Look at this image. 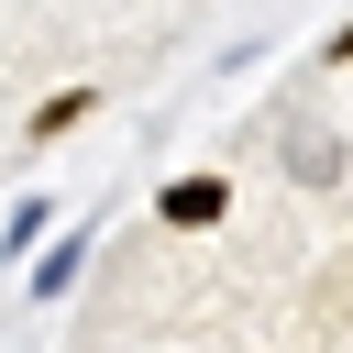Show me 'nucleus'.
Returning a JSON list of instances; mask_svg holds the SVG:
<instances>
[{
  "mask_svg": "<svg viewBox=\"0 0 353 353\" xmlns=\"http://www.w3.org/2000/svg\"><path fill=\"white\" fill-rule=\"evenodd\" d=\"M165 221H188V232H199V221H221V176H188V188H165Z\"/></svg>",
  "mask_w": 353,
  "mask_h": 353,
  "instance_id": "1",
  "label": "nucleus"
},
{
  "mask_svg": "<svg viewBox=\"0 0 353 353\" xmlns=\"http://www.w3.org/2000/svg\"><path fill=\"white\" fill-rule=\"evenodd\" d=\"M66 121H88V88H55V99L33 110V132H66Z\"/></svg>",
  "mask_w": 353,
  "mask_h": 353,
  "instance_id": "2",
  "label": "nucleus"
}]
</instances>
